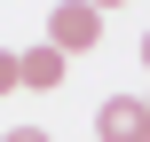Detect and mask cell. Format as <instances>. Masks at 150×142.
<instances>
[{"mask_svg": "<svg viewBox=\"0 0 150 142\" xmlns=\"http://www.w3.org/2000/svg\"><path fill=\"white\" fill-rule=\"evenodd\" d=\"M103 40V8H87V0H55L47 8V47L55 55H87Z\"/></svg>", "mask_w": 150, "mask_h": 142, "instance_id": "6da1fadb", "label": "cell"}, {"mask_svg": "<svg viewBox=\"0 0 150 142\" xmlns=\"http://www.w3.org/2000/svg\"><path fill=\"white\" fill-rule=\"evenodd\" d=\"M95 134H103V142H142L150 134V103H142V95H111V103L95 111Z\"/></svg>", "mask_w": 150, "mask_h": 142, "instance_id": "7a4b0ae2", "label": "cell"}, {"mask_svg": "<svg viewBox=\"0 0 150 142\" xmlns=\"http://www.w3.org/2000/svg\"><path fill=\"white\" fill-rule=\"evenodd\" d=\"M63 71H71V55H55L47 40L16 55V87H32V95H47V87H63Z\"/></svg>", "mask_w": 150, "mask_h": 142, "instance_id": "3957f363", "label": "cell"}, {"mask_svg": "<svg viewBox=\"0 0 150 142\" xmlns=\"http://www.w3.org/2000/svg\"><path fill=\"white\" fill-rule=\"evenodd\" d=\"M0 95H16V47H0Z\"/></svg>", "mask_w": 150, "mask_h": 142, "instance_id": "277c9868", "label": "cell"}, {"mask_svg": "<svg viewBox=\"0 0 150 142\" xmlns=\"http://www.w3.org/2000/svg\"><path fill=\"white\" fill-rule=\"evenodd\" d=\"M0 142H55V134H47V126H8Z\"/></svg>", "mask_w": 150, "mask_h": 142, "instance_id": "5b68a950", "label": "cell"}, {"mask_svg": "<svg viewBox=\"0 0 150 142\" xmlns=\"http://www.w3.org/2000/svg\"><path fill=\"white\" fill-rule=\"evenodd\" d=\"M87 8H127V0H87Z\"/></svg>", "mask_w": 150, "mask_h": 142, "instance_id": "8992f818", "label": "cell"}, {"mask_svg": "<svg viewBox=\"0 0 150 142\" xmlns=\"http://www.w3.org/2000/svg\"><path fill=\"white\" fill-rule=\"evenodd\" d=\"M142 63H150V32H142Z\"/></svg>", "mask_w": 150, "mask_h": 142, "instance_id": "52a82bcc", "label": "cell"}, {"mask_svg": "<svg viewBox=\"0 0 150 142\" xmlns=\"http://www.w3.org/2000/svg\"><path fill=\"white\" fill-rule=\"evenodd\" d=\"M142 103H150V95H142Z\"/></svg>", "mask_w": 150, "mask_h": 142, "instance_id": "ba28073f", "label": "cell"}]
</instances>
